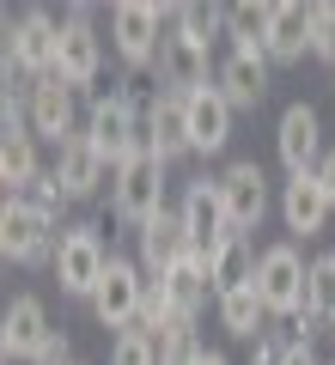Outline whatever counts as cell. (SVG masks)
Wrapping results in <instances>:
<instances>
[{
  "label": "cell",
  "mask_w": 335,
  "mask_h": 365,
  "mask_svg": "<svg viewBox=\"0 0 335 365\" xmlns=\"http://www.w3.org/2000/svg\"><path fill=\"white\" fill-rule=\"evenodd\" d=\"M311 55V6L299 0H274V19H269V61L293 67Z\"/></svg>",
  "instance_id": "603a6c76"
},
{
  "label": "cell",
  "mask_w": 335,
  "mask_h": 365,
  "mask_svg": "<svg viewBox=\"0 0 335 365\" xmlns=\"http://www.w3.org/2000/svg\"><path fill=\"white\" fill-rule=\"evenodd\" d=\"M55 73H61V19L49 6H25L6 25V91H13V79L37 86Z\"/></svg>",
  "instance_id": "6da1fadb"
},
{
  "label": "cell",
  "mask_w": 335,
  "mask_h": 365,
  "mask_svg": "<svg viewBox=\"0 0 335 365\" xmlns=\"http://www.w3.org/2000/svg\"><path fill=\"white\" fill-rule=\"evenodd\" d=\"M281 365H323V359H317V347H311V341H293V335H286V353H281Z\"/></svg>",
  "instance_id": "d590c367"
},
{
  "label": "cell",
  "mask_w": 335,
  "mask_h": 365,
  "mask_svg": "<svg viewBox=\"0 0 335 365\" xmlns=\"http://www.w3.org/2000/svg\"><path fill=\"white\" fill-rule=\"evenodd\" d=\"M153 79H159L165 91H177V98H195V91H207V86L219 79V61H214V49L189 43L177 25H171V31H165V43H159Z\"/></svg>",
  "instance_id": "9c48e42d"
},
{
  "label": "cell",
  "mask_w": 335,
  "mask_h": 365,
  "mask_svg": "<svg viewBox=\"0 0 335 365\" xmlns=\"http://www.w3.org/2000/svg\"><path fill=\"white\" fill-rule=\"evenodd\" d=\"M329 335H335V317H329Z\"/></svg>",
  "instance_id": "f35d334b"
},
{
  "label": "cell",
  "mask_w": 335,
  "mask_h": 365,
  "mask_svg": "<svg viewBox=\"0 0 335 365\" xmlns=\"http://www.w3.org/2000/svg\"><path fill=\"white\" fill-rule=\"evenodd\" d=\"M201 365H232V359H226V353H207V359Z\"/></svg>",
  "instance_id": "74e56055"
},
{
  "label": "cell",
  "mask_w": 335,
  "mask_h": 365,
  "mask_svg": "<svg viewBox=\"0 0 335 365\" xmlns=\"http://www.w3.org/2000/svg\"><path fill=\"white\" fill-rule=\"evenodd\" d=\"M219 201H226V220L232 232H256L262 213H269V177H262L256 158H232V165L219 170Z\"/></svg>",
  "instance_id": "7c38bea8"
},
{
  "label": "cell",
  "mask_w": 335,
  "mask_h": 365,
  "mask_svg": "<svg viewBox=\"0 0 335 365\" xmlns=\"http://www.w3.org/2000/svg\"><path fill=\"white\" fill-rule=\"evenodd\" d=\"M256 292H262V304H269V317H286V323L311 304V262L299 256V244H269L262 250Z\"/></svg>",
  "instance_id": "277c9868"
},
{
  "label": "cell",
  "mask_w": 335,
  "mask_h": 365,
  "mask_svg": "<svg viewBox=\"0 0 335 365\" xmlns=\"http://www.w3.org/2000/svg\"><path fill=\"white\" fill-rule=\"evenodd\" d=\"M55 182H61L67 201H91L104 182H116V165H110V158H104L86 134H74V140L55 153Z\"/></svg>",
  "instance_id": "2e32d148"
},
{
  "label": "cell",
  "mask_w": 335,
  "mask_h": 365,
  "mask_svg": "<svg viewBox=\"0 0 335 365\" xmlns=\"http://www.w3.org/2000/svg\"><path fill=\"white\" fill-rule=\"evenodd\" d=\"M146 153L165 158V165L189 153V98H177V91L146 98Z\"/></svg>",
  "instance_id": "ac0fdd59"
},
{
  "label": "cell",
  "mask_w": 335,
  "mask_h": 365,
  "mask_svg": "<svg viewBox=\"0 0 335 365\" xmlns=\"http://www.w3.org/2000/svg\"><path fill=\"white\" fill-rule=\"evenodd\" d=\"M31 365H74V347H67V329H55L49 341H43V353Z\"/></svg>",
  "instance_id": "836d02e7"
},
{
  "label": "cell",
  "mask_w": 335,
  "mask_h": 365,
  "mask_svg": "<svg viewBox=\"0 0 335 365\" xmlns=\"http://www.w3.org/2000/svg\"><path fill=\"white\" fill-rule=\"evenodd\" d=\"M19 201H31V207L43 213V220H61V207H67V195H61V182H55V170H43L31 189H19Z\"/></svg>",
  "instance_id": "d6a6232c"
},
{
  "label": "cell",
  "mask_w": 335,
  "mask_h": 365,
  "mask_svg": "<svg viewBox=\"0 0 335 365\" xmlns=\"http://www.w3.org/2000/svg\"><path fill=\"white\" fill-rule=\"evenodd\" d=\"M110 274V250H104L98 225H61V244H55V287L67 299H86L98 292V280Z\"/></svg>",
  "instance_id": "8992f818"
},
{
  "label": "cell",
  "mask_w": 335,
  "mask_h": 365,
  "mask_svg": "<svg viewBox=\"0 0 335 365\" xmlns=\"http://www.w3.org/2000/svg\"><path fill=\"white\" fill-rule=\"evenodd\" d=\"M25 116H31V134H37V140H55V146H67L74 134H86V128H79L74 86H67L61 73H55V79H37V86L25 91Z\"/></svg>",
  "instance_id": "8fae6325"
},
{
  "label": "cell",
  "mask_w": 335,
  "mask_h": 365,
  "mask_svg": "<svg viewBox=\"0 0 335 365\" xmlns=\"http://www.w3.org/2000/svg\"><path fill=\"white\" fill-rule=\"evenodd\" d=\"M49 311H43V299H31V292H19L13 304H6V317H0V359L13 365V359H37L43 341H49Z\"/></svg>",
  "instance_id": "e0dca14e"
},
{
  "label": "cell",
  "mask_w": 335,
  "mask_h": 365,
  "mask_svg": "<svg viewBox=\"0 0 335 365\" xmlns=\"http://www.w3.org/2000/svg\"><path fill=\"white\" fill-rule=\"evenodd\" d=\"M311 55L335 67V0H317L311 6Z\"/></svg>",
  "instance_id": "4dcf8cb0"
},
{
  "label": "cell",
  "mask_w": 335,
  "mask_h": 365,
  "mask_svg": "<svg viewBox=\"0 0 335 365\" xmlns=\"http://www.w3.org/2000/svg\"><path fill=\"white\" fill-rule=\"evenodd\" d=\"M55 244H61V225L43 220L31 201L6 195V207H0V256L19 262V268H43V262L55 268Z\"/></svg>",
  "instance_id": "52a82bcc"
},
{
  "label": "cell",
  "mask_w": 335,
  "mask_h": 365,
  "mask_svg": "<svg viewBox=\"0 0 335 365\" xmlns=\"http://www.w3.org/2000/svg\"><path fill=\"white\" fill-rule=\"evenodd\" d=\"M219 323H226V335H238V341H250V347H256L262 335H269V304H262V292L256 287H244V292H226V299H219Z\"/></svg>",
  "instance_id": "484cf974"
},
{
  "label": "cell",
  "mask_w": 335,
  "mask_h": 365,
  "mask_svg": "<svg viewBox=\"0 0 335 365\" xmlns=\"http://www.w3.org/2000/svg\"><path fill=\"white\" fill-rule=\"evenodd\" d=\"M104 67V43L91 31V6H67L61 13V79L74 91H86Z\"/></svg>",
  "instance_id": "9a60e30c"
},
{
  "label": "cell",
  "mask_w": 335,
  "mask_h": 365,
  "mask_svg": "<svg viewBox=\"0 0 335 365\" xmlns=\"http://www.w3.org/2000/svg\"><path fill=\"white\" fill-rule=\"evenodd\" d=\"M219 98L232 110H256L262 98H269V55H244V49H232L226 61H219Z\"/></svg>",
  "instance_id": "44dd1931"
},
{
  "label": "cell",
  "mask_w": 335,
  "mask_h": 365,
  "mask_svg": "<svg viewBox=\"0 0 335 365\" xmlns=\"http://www.w3.org/2000/svg\"><path fill=\"white\" fill-rule=\"evenodd\" d=\"M110 365H159V341L141 335V329H129V335L110 341Z\"/></svg>",
  "instance_id": "f546056e"
},
{
  "label": "cell",
  "mask_w": 335,
  "mask_h": 365,
  "mask_svg": "<svg viewBox=\"0 0 335 365\" xmlns=\"http://www.w3.org/2000/svg\"><path fill=\"white\" fill-rule=\"evenodd\" d=\"M177 213H183V232H189V250L195 256H214L226 237H232V220H226V201H219V177H195L189 189H183V201H177Z\"/></svg>",
  "instance_id": "30bf717a"
},
{
  "label": "cell",
  "mask_w": 335,
  "mask_h": 365,
  "mask_svg": "<svg viewBox=\"0 0 335 365\" xmlns=\"http://www.w3.org/2000/svg\"><path fill=\"white\" fill-rule=\"evenodd\" d=\"M86 140L98 146L110 165H129L134 153H146V110L134 91H98L86 110Z\"/></svg>",
  "instance_id": "7a4b0ae2"
},
{
  "label": "cell",
  "mask_w": 335,
  "mask_h": 365,
  "mask_svg": "<svg viewBox=\"0 0 335 365\" xmlns=\"http://www.w3.org/2000/svg\"><path fill=\"white\" fill-rule=\"evenodd\" d=\"M274 153H281L286 177H311V170L323 165V116L311 104H286L281 110V128H274Z\"/></svg>",
  "instance_id": "4fadbf2b"
},
{
  "label": "cell",
  "mask_w": 335,
  "mask_h": 365,
  "mask_svg": "<svg viewBox=\"0 0 335 365\" xmlns=\"http://www.w3.org/2000/svg\"><path fill=\"white\" fill-rule=\"evenodd\" d=\"M311 311L335 317V256H311Z\"/></svg>",
  "instance_id": "1f68e13d"
},
{
  "label": "cell",
  "mask_w": 335,
  "mask_h": 365,
  "mask_svg": "<svg viewBox=\"0 0 335 365\" xmlns=\"http://www.w3.org/2000/svg\"><path fill=\"white\" fill-rule=\"evenodd\" d=\"M232 116H238V110L219 98V86L195 91V98H189V153H201V158L226 153V146H232Z\"/></svg>",
  "instance_id": "ffe728a7"
},
{
  "label": "cell",
  "mask_w": 335,
  "mask_h": 365,
  "mask_svg": "<svg viewBox=\"0 0 335 365\" xmlns=\"http://www.w3.org/2000/svg\"><path fill=\"white\" fill-rule=\"evenodd\" d=\"M171 25H177L189 43L214 49V37L226 31V6H214V0H189V6H171Z\"/></svg>",
  "instance_id": "83f0119b"
},
{
  "label": "cell",
  "mask_w": 335,
  "mask_h": 365,
  "mask_svg": "<svg viewBox=\"0 0 335 365\" xmlns=\"http://www.w3.org/2000/svg\"><path fill=\"white\" fill-rule=\"evenodd\" d=\"M311 177H317V189H323V195H329V207H335V146H329V153H323V165L311 170Z\"/></svg>",
  "instance_id": "8d00e7d4"
},
{
  "label": "cell",
  "mask_w": 335,
  "mask_h": 365,
  "mask_svg": "<svg viewBox=\"0 0 335 365\" xmlns=\"http://www.w3.org/2000/svg\"><path fill=\"white\" fill-rule=\"evenodd\" d=\"M207 353H214V347H201L195 323H183V317L165 329V335H159V365H201Z\"/></svg>",
  "instance_id": "f1b7e54d"
},
{
  "label": "cell",
  "mask_w": 335,
  "mask_h": 365,
  "mask_svg": "<svg viewBox=\"0 0 335 365\" xmlns=\"http://www.w3.org/2000/svg\"><path fill=\"white\" fill-rule=\"evenodd\" d=\"M329 213L335 207H329V195L317 189V177H286L281 182V220H286L293 237H317Z\"/></svg>",
  "instance_id": "7402d4cb"
},
{
  "label": "cell",
  "mask_w": 335,
  "mask_h": 365,
  "mask_svg": "<svg viewBox=\"0 0 335 365\" xmlns=\"http://www.w3.org/2000/svg\"><path fill=\"white\" fill-rule=\"evenodd\" d=\"M165 292H171V311H177L183 323H195V317H201V304H207V292H214L207 262H201V256H183L177 268L165 274Z\"/></svg>",
  "instance_id": "d4e9b609"
},
{
  "label": "cell",
  "mask_w": 335,
  "mask_h": 365,
  "mask_svg": "<svg viewBox=\"0 0 335 365\" xmlns=\"http://www.w3.org/2000/svg\"><path fill=\"white\" fill-rule=\"evenodd\" d=\"M74 365H79V359H74Z\"/></svg>",
  "instance_id": "ab89813d"
},
{
  "label": "cell",
  "mask_w": 335,
  "mask_h": 365,
  "mask_svg": "<svg viewBox=\"0 0 335 365\" xmlns=\"http://www.w3.org/2000/svg\"><path fill=\"white\" fill-rule=\"evenodd\" d=\"M110 213L122 225H153L165 213V158L153 153H134L129 165H116V182H110Z\"/></svg>",
  "instance_id": "3957f363"
},
{
  "label": "cell",
  "mask_w": 335,
  "mask_h": 365,
  "mask_svg": "<svg viewBox=\"0 0 335 365\" xmlns=\"http://www.w3.org/2000/svg\"><path fill=\"white\" fill-rule=\"evenodd\" d=\"M281 353H286V341H281V335H262L256 347H250V365H281Z\"/></svg>",
  "instance_id": "e575fe53"
},
{
  "label": "cell",
  "mask_w": 335,
  "mask_h": 365,
  "mask_svg": "<svg viewBox=\"0 0 335 365\" xmlns=\"http://www.w3.org/2000/svg\"><path fill=\"white\" fill-rule=\"evenodd\" d=\"M165 31H171V6H153V0H122V6H110V43H116V55L134 73H153Z\"/></svg>",
  "instance_id": "5b68a950"
},
{
  "label": "cell",
  "mask_w": 335,
  "mask_h": 365,
  "mask_svg": "<svg viewBox=\"0 0 335 365\" xmlns=\"http://www.w3.org/2000/svg\"><path fill=\"white\" fill-rule=\"evenodd\" d=\"M134 237H141V268H146V280H165L183 256H195V250H189V232H183V213H171V207L159 213L153 225H141Z\"/></svg>",
  "instance_id": "d6986e66"
},
{
  "label": "cell",
  "mask_w": 335,
  "mask_h": 365,
  "mask_svg": "<svg viewBox=\"0 0 335 365\" xmlns=\"http://www.w3.org/2000/svg\"><path fill=\"white\" fill-rule=\"evenodd\" d=\"M256 244H250L244 232H232L226 244L207 256V274H214V299H226V292H244V287H256Z\"/></svg>",
  "instance_id": "cb8c5ba5"
},
{
  "label": "cell",
  "mask_w": 335,
  "mask_h": 365,
  "mask_svg": "<svg viewBox=\"0 0 335 365\" xmlns=\"http://www.w3.org/2000/svg\"><path fill=\"white\" fill-rule=\"evenodd\" d=\"M43 177L37 165V134H31V116H25V98L6 91V134H0V182H6V195L31 189Z\"/></svg>",
  "instance_id": "5bb4252c"
},
{
  "label": "cell",
  "mask_w": 335,
  "mask_h": 365,
  "mask_svg": "<svg viewBox=\"0 0 335 365\" xmlns=\"http://www.w3.org/2000/svg\"><path fill=\"white\" fill-rule=\"evenodd\" d=\"M269 19H274V6H256V0H238V6H226V37H232V49H244V55H269Z\"/></svg>",
  "instance_id": "4316f807"
},
{
  "label": "cell",
  "mask_w": 335,
  "mask_h": 365,
  "mask_svg": "<svg viewBox=\"0 0 335 365\" xmlns=\"http://www.w3.org/2000/svg\"><path fill=\"white\" fill-rule=\"evenodd\" d=\"M141 299H146V268L129 262V256H110V274H104L98 292H91V317H98L104 329L129 335V329L141 323Z\"/></svg>",
  "instance_id": "ba28073f"
}]
</instances>
